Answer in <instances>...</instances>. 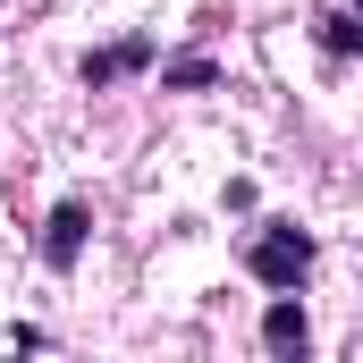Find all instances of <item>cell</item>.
Returning <instances> with one entry per match:
<instances>
[{"label":"cell","mask_w":363,"mask_h":363,"mask_svg":"<svg viewBox=\"0 0 363 363\" xmlns=\"http://www.w3.org/2000/svg\"><path fill=\"white\" fill-rule=\"evenodd\" d=\"M313 262H321V245H313V228H296V220H271L254 245H245V271L262 279V287H304L313 279Z\"/></svg>","instance_id":"6da1fadb"},{"label":"cell","mask_w":363,"mask_h":363,"mask_svg":"<svg viewBox=\"0 0 363 363\" xmlns=\"http://www.w3.org/2000/svg\"><path fill=\"white\" fill-rule=\"evenodd\" d=\"M144 68H161V43H152V34H118V43H101V51H85V60H77L85 93L118 85V77H144Z\"/></svg>","instance_id":"7a4b0ae2"},{"label":"cell","mask_w":363,"mask_h":363,"mask_svg":"<svg viewBox=\"0 0 363 363\" xmlns=\"http://www.w3.org/2000/svg\"><path fill=\"white\" fill-rule=\"evenodd\" d=\"M85 237H93V203L85 194L51 203V220H43V262H51V271H77V262H85Z\"/></svg>","instance_id":"3957f363"},{"label":"cell","mask_w":363,"mask_h":363,"mask_svg":"<svg viewBox=\"0 0 363 363\" xmlns=\"http://www.w3.org/2000/svg\"><path fill=\"white\" fill-rule=\"evenodd\" d=\"M262 347H271L279 363H304V355H313V321H304L296 287H279V296H271V313H262Z\"/></svg>","instance_id":"277c9868"},{"label":"cell","mask_w":363,"mask_h":363,"mask_svg":"<svg viewBox=\"0 0 363 363\" xmlns=\"http://www.w3.org/2000/svg\"><path fill=\"white\" fill-rule=\"evenodd\" d=\"M161 85L169 93H211L220 85V60L211 51H178V60H161Z\"/></svg>","instance_id":"5b68a950"},{"label":"cell","mask_w":363,"mask_h":363,"mask_svg":"<svg viewBox=\"0 0 363 363\" xmlns=\"http://www.w3.org/2000/svg\"><path fill=\"white\" fill-rule=\"evenodd\" d=\"M321 51H363V17H321Z\"/></svg>","instance_id":"8992f818"},{"label":"cell","mask_w":363,"mask_h":363,"mask_svg":"<svg viewBox=\"0 0 363 363\" xmlns=\"http://www.w3.org/2000/svg\"><path fill=\"white\" fill-rule=\"evenodd\" d=\"M355 9H363V0H355Z\"/></svg>","instance_id":"52a82bcc"}]
</instances>
